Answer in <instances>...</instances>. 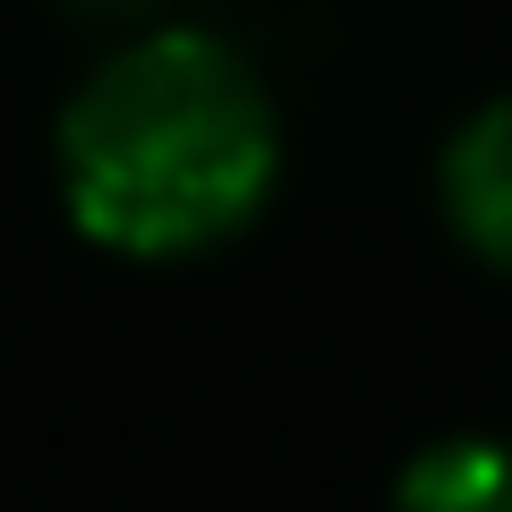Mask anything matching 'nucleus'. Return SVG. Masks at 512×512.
<instances>
[{
  "label": "nucleus",
  "instance_id": "obj_3",
  "mask_svg": "<svg viewBox=\"0 0 512 512\" xmlns=\"http://www.w3.org/2000/svg\"><path fill=\"white\" fill-rule=\"evenodd\" d=\"M393 512H512V453L487 436H444L393 487Z\"/></svg>",
  "mask_w": 512,
  "mask_h": 512
},
{
  "label": "nucleus",
  "instance_id": "obj_2",
  "mask_svg": "<svg viewBox=\"0 0 512 512\" xmlns=\"http://www.w3.org/2000/svg\"><path fill=\"white\" fill-rule=\"evenodd\" d=\"M444 214L487 265L512 274V94L461 120V137L444 146Z\"/></svg>",
  "mask_w": 512,
  "mask_h": 512
},
{
  "label": "nucleus",
  "instance_id": "obj_1",
  "mask_svg": "<svg viewBox=\"0 0 512 512\" xmlns=\"http://www.w3.org/2000/svg\"><path fill=\"white\" fill-rule=\"evenodd\" d=\"M274 103L214 35H146L111 52L60 120V197L120 256H197L274 188Z\"/></svg>",
  "mask_w": 512,
  "mask_h": 512
}]
</instances>
